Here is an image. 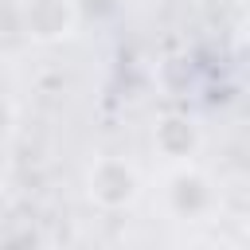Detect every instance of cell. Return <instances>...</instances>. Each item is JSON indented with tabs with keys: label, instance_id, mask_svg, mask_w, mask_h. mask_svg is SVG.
<instances>
[{
	"label": "cell",
	"instance_id": "obj_1",
	"mask_svg": "<svg viewBox=\"0 0 250 250\" xmlns=\"http://www.w3.org/2000/svg\"><path fill=\"white\" fill-rule=\"evenodd\" d=\"M141 191H145V180H141L137 164H129L125 156L105 152V156H98L86 168V195L102 211H125V207H133L141 199Z\"/></svg>",
	"mask_w": 250,
	"mask_h": 250
},
{
	"label": "cell",
	"instance_id": "obj_4",
	"mask_svg": "<svg viewBox=\"0 0 250 250\" xmlns=\"http://www.w3.org/2000/svg\"><path fill=\"white\" fill-rule=\"evenodd\" d=\"M152 145L168 164H191L199 145H203V137H199V125L188 113H164L152 125Z\"/></svg>",
	"mask_w": 250,
	"mask_h": 250
},
{
	"label": "cell",
	"instance_id": "obj_2",
	"mask_svg": "<svg viewBox=\"0 0 250 250\" xmlns=\"http://www.w3.org/2000/svg\"><path fill=\"white\" fill-rule=\"evenodd\" d=\"M164 207L172 219L180 223H195V219H207L219 203V191L211 184V176L195 164H172V172L164 176Z\"/></svg>",
	"mask_w": 250,
	"mask_h": 250
},
{
	"label": "cell",
	"instance_id": "obj_3",
	"mask_svg": "<svg viewBox=\"0 0 250 250\" xmlns=\"http://www.w3.org/2000/svg\"><path fill=\"white\" fill-rule=\"evenodd\" d=\"M20 27L31 43H62L78 31L74 0H20Z\"/></svg>",
	"mask_w": 250,
	"mask_h": 250
}]
</instances>
